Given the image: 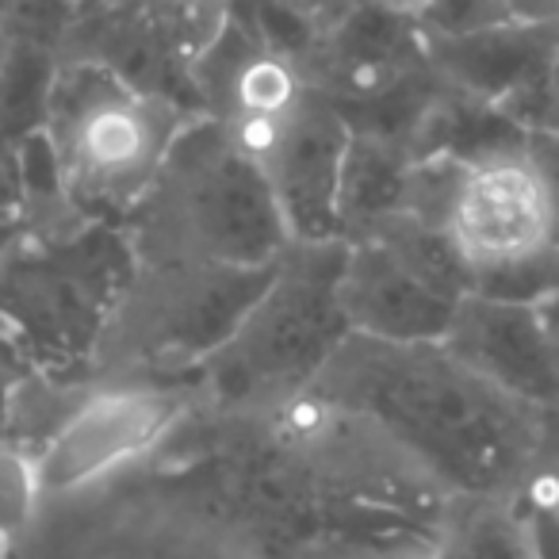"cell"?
<instances>
[{
	"mask_svg": "<svg viewBox=\"0 0 559 559\" xmlns=\"http://www.w3.org/2000/svg\"><path fill=\"white\" fill-rule=\"evenodd\" d=\"M43 506H47V495L39 479V456L4 437L0 441V536L16 548L32 540Z\"/></svg>",
	"mask_w": 559,
	"mask_h": 559,
	"instance_id": "obj_13",
	"label": "cell"
},
{
	"mask_svg": "<svg viewBox=\"0 0 559 559\" xmlns=\"http://www.w3.org/2000/svg\"><path fill=\"white\" fill-rule=\"evenodd\" d=\"M139 207V261L269 269L296 246L264 169L215 116L180 127Z\"/></svg>",
	"mask_w": 559,
	"mask_h": 559,
	"instance_id": "obj_2",
	"label": "cell"
},
{
	"mask_svg": "<svg viewBox=\"0 0 559 559\" xmlns=\"http://www.w3.org/2000/svg\"><path fill=\"white\" fill-rule=\"evenodd\" d=\"M0 559H16V544H9L0 536Z\"/></svg>",
	"mask_w": 559,
	"mask_h": 559,
	"instance_id": "obj_18",
	"label": "cell"
},
{
	"mask_svg": "<svg viewBox=\"0 0 559 559\" xmlns=\"http://www.w3.org/2000/svg\"><path fill=\"white\" fill-rule=\"evenodd\" d=\"M528 150H533L536 165H540L544 180H548L551 211H556V246H559V131L528 134Z\"/></svg>",
	"mask_w": 559,
	"mask_h": 559,
	"instance_id": "obj_15",
	"label": "cell"
},
{
	"mask_svg": "<svg viewBox=\"0 0 559 559\" xmlns=\"http://www.w3.org/2000/svg\"><path fill=\"white\" fill-rule=\"evenodd\" d=\"M441 230L467 264L472 280L479 272L556 249L551 192L528 139L521 146L452 165L441 203Z\"/></svg>",
	"mask_w": 559,
	"mask_h": 559,
	"instance_id": "obj_8",
	"label": "cell"
},
{
	"mask_svg": "<svg viewBox=\"0 0 559 559\" xmlns=\"http://www.w3.org/2000/svg\"><path fill=\"white\" fill-rule=\"evenodd\" d=\"M280 264V261H276ZM269 269L203 261H142L93 349L104 372L203 368L269 288Z\"/></svg>",
	"mask_w": 559,
	"mask_h": 559,
	"instance_id": "obj_5",
	"label": "cell"
},
{
	"mask_svg": "<svg viewBox=\"0 0 559 559\" xmlns=\"http://www.w3.org/2000/svg\"><path fill=\"white\" fill-rule=\"evenodd\" d=\"M342 269L345 241H296L230 342L203 365L207 388L238 411H261L311 388L353 337Z\"/></svg>",
	"mask_w": 559,
	"mask_h": 559,
	"instance_id": "obj_4",
	"label": "cell"
},
{
	"mask_svg": "<svg viewBox=\"0 0 559 559\" xmlns=\"http://www.w3.org/2000/svg\"><path fill=\"white\" fill-rule=\"evenodd\" d=\"M444 349L495 388L551 411L559 406V360L540 326L536 304H506V299L467 296L456 307Z\"/></svg>",
	"mask_w": 559,
	"mask_h": 559,
	"instance_id": "obj_10",
	"label": "cell"
},
{
	"mask_svg": "<svg viewBox=\"0 0 559 559\" xmlns=\"http://www.w3.org/2000/svg\"><path fill=\"white\" fill-rule=\"evenodd\" d=\"M314 388L391 437L460 502L521 498L533 475L548 411L483 380L444 342L353 334Z\"/></svg>",
	"mask_w": 559,
	"mask_h": 559,
	"instance_id": "obj_1",
	"label": "cell"
},
{
	"mask_svg": "<svg viewBox=\"0 0 559 559\" xmlns=\"http://www.w3.org/2000/svg\"><path fill=\"white\" fill-rule=\"evenodd\" d=\"M559 0H437L421 27L437 35L490 32V27H556Z\"/></svg>",
	"mask_w": 559,
	"mask_h": 559,
	"instance_id": "obj_12",
	"label": "cell"
},
{
	"mask_svg": "<svg viewBox=\"0 0 559 559\" xmlns=\"http://www.w3.org/2000/svg\"><path fill=\"white\" fill-rule=\"evenodd\" d=\"M472 272L441 226L399 211L345 241L342 307L353 334L391 345L444 342Z\"/></svg>",
	"mask_w": 559,
	"mask_h": 559,
	"instance_id": "obj_6",
	"label": "cell"
},
{
	"mask_svg": "<svg viewBox=\"0 0 559 559\" xmlns=\"http://www.w3.org/2000/svg\"><path fill=\"white\" fill-rule=\"evenodd\" d=\"M521 502L536 506V510H548L559 518V406H551V411L544 414L540 452H536L533 475H528L525 490H521Z\"/></svg>",
	"mask_w": 559,
	"mask_h": 559,
	"instance_id": "obj_14",
	"label": "cell"
},
{
	"mask_svg": "<svg viewBox=\"0 0 559 559\" xmlns=\"http://www.w3.org/2000/svg\"><path fill=\"white\" fill-rule=\"evenodd\" d=\"M536 314H540V326H544V334H548V345L559 360V284L536 304Z\"/></svg>",
	"mask_w": 559,
	"mask_h": 559,
	"instance_id": "obj_16",
	"label": "cell"
},
{
	"mask_svg": "<svg viewBox=\"0 0 559 559\" xmlns=\"http://www.w3.org/2000/svg\"><path fill=\"white\" fill-rule=\"evenodd\" d=\"M188 418V395L150 380L108 383L70 406L43 441L39 479L47 502H73L162 452Z\"/></svg>",
	"mask_w": 559,
	"mask_h": 559,
	"instance_id": "obj_7",
	"label": "cell"
},
{
	"mask_svg": "<svg viewBox=\"0 0 559 559\" xmlns=\"http://www.w3.org/2000/svg\"><path fill=\"white\" fill-rule=\"evenodd\" d=\"M188 119L177 100L123 73L70 58L47 85V146L58 185L85 211L139 207Z\"/></svg>",
	"mask_w": 559,
	"mask_h": 559,
	"instance_id": "obj_3",
	"label": "cell"
},
{
	"mask_svg": "<svg viewBox=\"0 0 559 559\" xmlns=\"http://www.w3.org/2000/svg\"><path fill=\"white\" fill-rule=\"evenodd\" d=\"M368 4H380V9H388V12H399V16L421 20L437 0H368Z\"/></svg>",
	"mask_w": 559,
	"mask_h": 559,
	"instance_id": "obj_17",
	"label": "cell"
},
{
	"mask_svg": "<svg viewBox=\"0 0 559 559\" xmlns=\"http://www.w3.org/2000/svg\"><path fill=\"white\" fill-rule=\"evenodd\" d=\"M353 127L330 96L314 88L299 111L261 150L257 165L269 177L292 241L326 246L342 238V180L349 162Z\"/></svg>",
	"mask_w": 559,
	"mask_h": 559,
	"instance_id": "obj_9",
	"label": "cell"
},
{
	"mask_svg": "<svg viewBox=\"0 0 559 559\" xmlns=\"http://www.w3.org/2000/svg\"><path fill=\"white\" fill-rule=\"evenodd\" d=\"M441 559H540V548L518 498H495L460 506Z\"/></svg>",
	"mask_w": 559,
	"mask_h": 559,
	"instance_id": "obj_11",
	"label": "cell"
}]
</instances>
